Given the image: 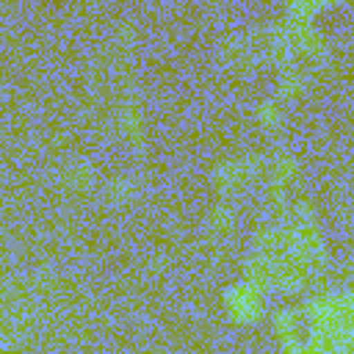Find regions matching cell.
<instances>
[{
    "label": "cell",
    "mask_w": 354,
    "mask_h": 354,
    "mask_svg": "<svg viewBox=\"0 0 354 354\" xmlns=\"http://www.w3.org/2000/svg\"><path fill=\"white\" fill-rule=\"evenodd\" d=\"M227 301V310L235 321L241 324H252L263 315V293L260 288H254L252 282H241V285H232L224 296Z\"/></svg>",
    "instance_id": "6da1fadb"
}]
</instances>
